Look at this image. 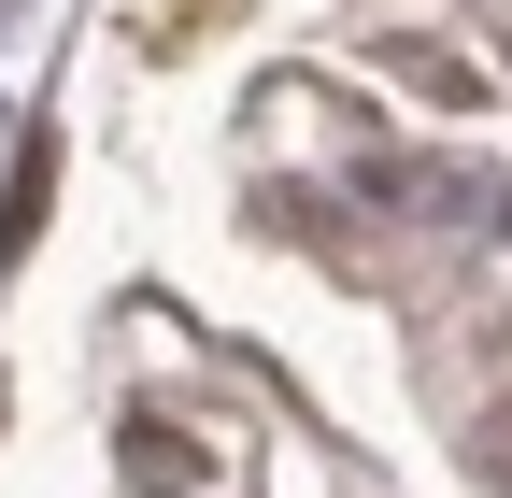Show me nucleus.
<instances>
[{"mask_svg":"<svg viewBox=\"0 0 512 498\" xmlns=\"http://www.w3.org/2000/svg\"><path fill=\"white\" fill-rule=\"evenodd\" d=\"M43 200H57V129H29V157H15V200H0V271L43 242Z\"/></svg>","mask_w":512,"mask_h":498,"instance_id":"obj_2","label":"nucleus"},{"mask_svg":"<svg viewBox=\"0 0 512 498\" xmlns=\"http://www.w3.org/2000/svg\"><path fill=\"white\" fill-rule=\"evenodd\" d=\"M185 484H200V442H185L171 413H143L128 427V498H185Z\"/></svg>","mask_w":512,"mask_h":498,"instance_id":"obj_1","label":"nucleus"},{"mask_svg":"<svg viewBox=\"0 0 512 498\" xmlns=\"http://www.w3.org/2000/svg\"><path fill=\"white\" fill-rule=\"evenodd\" d=\"M484 470H498V484H512V399H498V413H484Z\"/></svg>","mask_w":512,"mask_h":498,"instance_id":"obj_3","label":"nucleus"}]
</instances>
